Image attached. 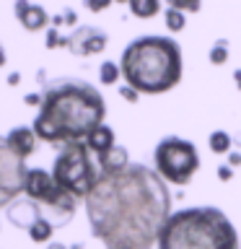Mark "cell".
Listing matches in <instances>:
<instances>
[{"label": "cell", "instance_id": "cell-7", "mask_svg": "<svg viewBox=\"0 0 241 249\" xmlns=\"http://www.w3.org/2000/svg\"><path fill=\"white\" fill-rule=\"evenodd\" d=\"M26 163L18 153L8 145V140L0 135V208H8L23 195L26 184Z\"/></svg>", "mask_w": 241, "mask_h": 249}, {"label": "cell", "instance_id": "cell-26", "mask_svg": "<svg viewBox=\"0 0 241 249\" xmlns=\"http://www.w3.org/2000/svg\"><path fill=\"white\" fill-rule=\"evenodd\" d=\"M47 249H68V247H65V244H57V241H54V244H50Z\"/></svg>", "mask_w": 241, "mask_h": 249}, {"label": "cell", "instance_id": "cell-21", "mask_svg": "<svg viewBox=\"0 0 241 249\" xmlns=\"http://www.w3.org/2000/svg\"><path fill=\"white\" fill-rule=\"evenodd\" d=\"M23 101H26L29 107H42V96H39V93H26Z\"/></svg>", "mask_w": 241, "mask_h": 249}, {"label": "cell", "instance_id": "cell-12", "mask_svg": "<svg viewBox=\"0 0 241 249\" xmlns=\"http://www.w3.org/2000/svg\"><path fill=\"white\" fill-rule=\"evenodd\" d=\"M86 145H88V151L96 153V156L112 151V148L117 145V143H114V132H112V127H106V124L96 127L88 138H86Z\"/></svg>", "mask_w": 241, "mask_h": 249}, {"label": "cell", "instance_id": "cell-5", "mask_svg": "<svg viewBox=\"0 0 241 249\" xmlns=\"http://www.w3.org/2000/svg\"><path fill=\"white\" fill-rule=\"evenodd\" d=\"M52 179L62 192H68L75 200H86L88 192L93 190L99 179V169L91 161V151L86 145V140L81 143H65L60 145V153L54 156L52 163Z\"/></svg>", "mask_w": 241, "mask_h": 249}, {"label": "cell", "instance_id": "cell-25", "mask_svg": "<svg viewBox=\"0 0 241 249\" xmlns=\"http://www.w3.org/2000/svg\"><path fill=\"white\" fill-rule=\"evenodd\" d=\"M5 65V50H3V44H0V68Z\"/></svg>", "mask_w": 241, "mask_h": 249}, {"label": "cell", "instance_id": "cell-23", "mask_svg": "<svg viewBox=\"0 0 241 249\" xmlns=\"http://www.w3.org/2000/svg\"><path fill=\"white\" fill-rule=\"evenodd\" d=\"M228 161H231V163H228L231 169H233V166H239V163H241V153H231V156H228Z\"/></svg>", "mask_w": 241, "mask_h": 249}, {"label": "cell", "instance_id": "cell-2", "mask_svg": "<svg viewBox=\"0 0 241 249\" xmlns=\"http://www.w3.org/2000/svg\"><path fill=\"white\" fill-rule=\"evenodd\" d=\"M104 96L86 81H57L44 91L34 135L44 143H81L104 124Z\"/></svg>", "mask_w": 241, "mask_h": 249}, {"label": "cell", "instance_id": "cell-13", "mask_svg": "<svg viewBox=\"0 0 241 249\" xmlns=\"http://www.w3.org/2000/svg\"><path fill=\"white\" fill-rule=\"evenodd\" d=\"M29 239L31 241H36V244H44V241H50L52 239V233H54V226L50 221H44V218H39V221H34L29 226Z\"/></svg>", "mask_w": 241, "mask_h": 249}, {"label": "cell", "instance_id": "cell-19", "mask_svg": "<svg viewBox=\"0 0 241 249\" xmlns=\"http://www.w3.org/2000/svg\"><path fill=\"white\" fill-rule=\"evenodd\" d=\"M54 47H60V34L54 29L47 31V50H54Z\"/></svg>", "mask_w": 241, "mask_h": 249}, {"label": "cell", "instance_id": "cell-1", "mask_svg": "<svg viewBox=\"0 0 241 249\" xmlns=\"http://www.w3.org/2000/svg\"><path fill=\"white\" fill-rule=\"evenodd\" d=\"M91 233L106 249H153L171 218L166 182L143 163L99 174L86 197Z\"/></svg>", "mask_w": 241, "mask_h": 249}, {"label": "cell", "instance_id": "cell-10", "mask_svg": "<svg viewBox=\"0 0 241 249\" xmlns=\"http://www.w3.org/2000/svg\"><path fill=\"white\" fill-rule=\"evenodd\" d=\"M5 140H8V145H11L23 161H26L31 153H36L39 138L34 135V127H16V130H11V132L5 135Z\"/></svg>", "mask_w": 241, "mask_h": 249}, {"label": "cell", "instance_id": "cell-9", "mask_svg": "<svg viewBox=\"0 0 241 249\" xmlns=\"http://www.w3.org/2000/svg\"><path fill=\"white\" fill-rule=\"evenodd\" d=\"M13 13L18 16L21 26L26 31H42L47 23H50V16L42 5H34V3H26V0H18L13 5Z\"/></svg>", "mask_w": 241, "mask_h": 249}, {"label": "cell", "instance_id": "cell-20", "mask_svg": "<svg viewBox=\"0 0 241 249\" xmlns=\"http://www.w3.org/2000/svg\"><path fill=\"white\" fill-rule=\"evenodd\" d=\"M120 93H122V96L127 99V101H138V96H140V93H138L135 89H130V86H124V83L120 86Z\"/></svg>", "mask_w": 241, "mask_h": 249}, {"label": "cell", "instance_id": "cell-17", "mask_svg": "<svg viewBox=\"0 0 241 249\" xmlns=\"http://www.w3.org/2000/svg\"><path fill=\"white\" fill-rule=\"evenodd\" d=\"M184 13L179 11V8H174V5H169L166 8V26H169V31H182L184 29Z\"/></svg>", "mask_w": 241, "mask_h": 249}, {"label": "cell", "instance_id": "cell-6", "mask_svg": "<svg viewBox=\"0 0 241 249\" xmlns=\"http://www.w3.org/2000/svg\"><path fill=\"white\" fill-rule=\"evenodd\" d=\"M153 163H155V174H158L163 182L169 184H189L192 177L197 174L200 169V153L194 143L184 138H163L158 145H155L153 153Z\"/></svg>", "mask_w": 241, "mask_h": 249}, {"label": "cell", "instance_id": "cell-11", "mask_svg": "<svg viewBox=\"0 0 241 249\" xmlns=\"http://www.w3.org/2000/svg\"><path fill=\"white\" fill-rule=\"evenodd\" d=\"M96 161H99V174H114V171H122L124 166H130L127 151L122 145H114L112 151L96 156Z\"/></svg>", "mask_w": 241, "mask_h": 249}, {"label": "cell", "instance_id": "cell-8", "mask_svg": "<svg viewBox=\"0 0 241 249\" xmlns=\"http://www.w3.org/2000/svg\"><path fill=\"white\" fill-rule=\"evenodd\" d=\"M60 47L81 57H88V54H99L106 50V34L96 26H78L70 36H60Z\"/></svg>", "mask_w": 241, "mask_h": 249}, {"label": "cell", "instance_id": "cell-16", "mask_svg": "<svg viewBox=\"0 0 241 249\" xmlns=\"http://www.w3.org/2000/svg\"><path fill=\"white\" fill-rule=\"evenodd\" d=\"M207 145H210V151L213 153H231V135L228 132H223V130H215V132H210V140H207Z\"/></svg>", "mask_w": 241, "mask_h": 249}, {"label": "cell", "instance_id": "cell-27", "mask_svg": "<svg viewBox=\"0 0 241 249\" xmlns=\"http://www.w3.org/2000/svg\"><path fill=\"white\" fill-rule=\"evenodd\" d=\"M233 78H236V86L241 89V70H236V73H233Z\"/></svg>", "mask_w": 241, "mask_h": 249}, {"label": "cell", "instance_id": "cell-18", "mask_svg": "<svg viewBox=\"0 0 241 249\" xmlns=\"http://www.w3.org/2000/svg\"><path fill=\"white\" fill-rule=\"evenodd\" d=\"M225 60H228V44L221 39V42H215L213 50H210V62H213V65H223Z\"/></svg>", "mask_w": 241, "mask_h": 249}, {"label": "cell", "instance_id": "cell-14", "mask_svg": "<svg viewBox=\"0 0 241 249\" xmlns=\"http://www.w3.org/2000/svg\"><path fill=\"white\" fill-rule=\"evenodd\" d=\"M158 11H161L158 0H130V13L138 16V18H153Z\"/></svg>", "mask_w": 241, "mask_h": 249}, {"label": "cell", "instance_id": "cell-24", "mask_svg": "<svg viewBox=\"0 0 241 249\" xmlns=\"http://www.w3.org/2000/svg\"><path fill=\"white\" fill-rule=\"evenodd\" d=\"M18 81H21L18 73H11V75H8V83H11V86H18Z\"/></svg>", "mask_w": 241, "mask_h": 249}, {"label": "cell", "instance_id": "cell-22", "mask_svg": "<svg viewBox=\"0 0 241 249\" xmlns=\"http://www.w3.org/2000/svg\"><path fill=\"white\" fill-rule=\"evenodd\" d=\"M231 177H233V169L231 166H221V169H218V179H221V182H228Z\"/></svg>", "mask_w": 241, "mask_h": 249}, {"label": "cell", "instance_id": "cell-15", "mask_svg": "<svg viewBox=\"0 0 241 249\" xmlns=\"http://www.w3.org/2000/svg\"><path fill=\"white\" fill-rule=\"evenodd\" d=\"M120 78H122V70H120V65H117L114 60L101 62V68H99V81L101 83H104V86H114Z\"/></svg>", "mask_w": 241, "mask_h": 249}, {"label": "cell", "instance_id": "cell-3", "mask_svg": "<svg viewBox=\"0 0 241 249\" xmlns=\"http://www.w3.org/2000/svg\"><path fill=\"white\" fill-rule=\"evenodd\" d=\"M120 70L138 93H166L182 81V50L169 36H140L124 47Z\"/></svg>", "mask_w": 241, "mask_h": 249}, {"label": "cell", "instance_id": "cell-4", "mask_svg": "<svg viewBox=\"0 0 241 249\" xmlns=\"http://www.w3.org/2000/svg\"><path fill=\"white\" fill-rule=\"evenodd\" d=\"M158 249H239V233L218 208H182L163 226Z\"/></svg>", "mask_w": 241, "mask_h": 249}]
</instances>
